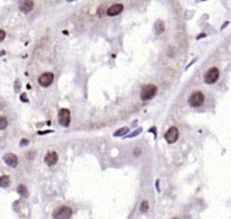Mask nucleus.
<instances>
[{
	"instance_id": "obj_7",
	"label": "nucleus",
	"mask_w": 231,
	"mask_h": 219,
	"mask_svg": "<svg viewBox=\"0 0 231 219\" xmlns=\"http://www.w3.org/2000/svg\"><path fill=\"white\" fill-rule=\"evenodd\" d=\"M178 129L176 127H171L169 128V131L165 133V140L168 141L169 144H174L175 141L178 139Z\"/></svg>"
},
{
	"instance_id": "obj_3",
	"label": "nucleus",
	"mask_w": 231,
	"mask_h": 219,
	"mask_svg": "<svg viewBox=\"0 0 231 219\" xmlns=\"http://www.w3.org/2000/svg\"><path fill=\"white\" fill-rule=\"evenodd\" d=\"M58 121H59V123L62 127H67L69 125V122H71V113H69V110L65 109V108L59 110V113H58Z\"/></svg>"
},
{
	"instance_id": "obj_2",
	"label": "nucleus",
	"mask_w": 231,
	"mask_h": 219,
	"mask_svg": "<svg viewBox=\"0 0 231 219\" xmlns=\"http://www.w3.org/2000/svg\"><path fill=\"white\" fill-rule=\"evenodd\" d=\"M204 101H205V96H204V94L200 92V91H196V92H194V94L189 97L188 103H189V105L193 107V108H198V107L202 105Z\"/></svg>"
},
{
	"instance_id": "obj_13",
	"label": "nucleus",
	"mask_w": 231,
	"mask_h": 219,
	"mask_svg": "<svg viewBox=\"0 0 231 219\" xmlns=\"http://www.w3.org/2000/svg\"><path fill=\"white\" fill-rule=\"evenodd\" d=\"M17 192H18V194H19V195L24 196V198H26V196H28V189H26V187H25V186H23V184L18 187Z\"/></svg>"
},
{
	"instance_id": "obj_4",
	"label": "nucleus",
	"mask_w": 231,
	"mask_h": 219,
	"mask_svg": "<svg viewBox=\"0 0 231 219\" xmlns=\"http://www.w3.org/2000/svg\"><path fill=\"white\" fill-rule=\"evenodd\" d=\"M218 78H219V70H218L217 67H212V68L207 70V72H206L205 76H204V80H205V83H207V84H213V83H216Z\"/></svg>"
},
{
	"instance_id": "obj_9",
	"label": "nucleus",
	"mask_w": 231,
	"mask_h": 219,
	"mask_svg": "<svg viewBox=\"0 0 231 219\" xmlns=\"http://www.w3.org/2000/svg\"><path fill=\"white\" fill-rule=\"evenodd\" d=\"M58 153L56 152H54V151H50V152H48L46 155V157H45V163H46L47 165H49V166H52V165H54L56 162H58Z\"/></svg>"
},
{
	"instance_id": "obj_1",
	"label": "nucleus",
	"mask_w": 231,
	"mask_h": 219,
	"mask_svg": "<svg viewBox=\"0 0 231 219\" xmlns=\"http://www.w3.org/2000/svg\"><path fill=\"white\" fill-rule=\"evenodd\" d=\"M156 94H157V86L153 85V84H148V85H145L141 89L140 98L143 101H148V100L153 98Z\"/></svg>"
},
{
	"instance_id": "obj_15",
	"label": "nucleus",
	"mask_w": 231,
	"mask_h": 219,
	"mask_svg": "<svg viewBox=\"0 0 231 219\" xmlns=\"http://www.w3.org/2000/svg\"><path fill=\"white\" fill-rule=\"evenodd\" d=\"M127 133H128V128L125 127V128H121V129H119L117 132H115L114 135H115V137H121V135H126Z\"/></svg>"
},
{
	"instance_id": "obj_16",
	"label": "nucleus",
	"mask_w": 231,
	"mask_h": 219,
	"mask_svg": "<svg viewBox=\"0 0 231 219\" xmlns=\"http://www.w3.org/2000/svg\"><path fill=\"white\" fill-rule=\"evenodd\" d=\"M140 211L141 212H147L148 211V203L147 201H144L140 205Z\"/></svg>"
},
{
	"instance_id": "obj_22",
	"label": "nucleus",
	"mask_w": 231,
	"mask_h": 219,
	"mask_svg": "<svg viewBox=\"0 0 231 219\" xmlns=\"http://www.w3.org/2000/svg\"><path fill=\"white\" fill-rule=\"evenodd\" d=\"M139 152H140V150L137 147V150H135V155H139Z\"/></svg>"
},
{
	"instance_id": "obj_14",
	"label": "nucleus",
	"mask_w": 231,
	"mask_h": 219,
	"mask_svg": "<svg viewBox=\"0 0 231 219\" xmlns=\"http://www.w3.org/2000/svg\"><path fill=\"white\" fill-rule=\"evenodd\" d=\"M8 122H7V119L5 116H0V129H5L7 127Z\"/></svg>"
},
{
	"instance_id": "obj_11",
	"label": "nucleus",
	"mask_w": 231,
	"mask_h": 219,
	"mask_svg": "<svg viewBox=\"0 0 231 219\" xmlns=\"http://www.w3.org/2000/svg\"><path fill=\"white\" fill-rule=\"evenodd\" d=\"M32 8H34V1L32 0H25L23 4H22V6H21V10L23 12H25V13L30 12Z\"/></svg>"
},
{
	"instance_id": "obj_6",
	"label": "nucleus",
	"mask_w": 231,
	"mask_h": 219,
	"mask_svg": "<svg viewBox=\"0 0 231 219\" xmlns=\"http://www.w3.org/2000/svg\"><path fill=\"white\" fill-rule=\"evenodd\" d=\"M53 80H54V76H53V73H43V74L40 76L39 83L41 86L47 87V86H49L52 83H53Z\"/></svg>"
},
{
	"instance_id": "obj_18",
	"label": "nucleus",
	"mask_w": 231,
	"mask_h": 219,
	"mask_svg": "<svg viewBox=\"0 0 231 219\" xmlns=\"http://www.w3.org/2000/svg\"><path fill=\"white\" fill-rule=\"evenodd\" d=\"M5 35H6V34H5V31H4V30H0V42L5 39Z\"/></svg>"
},
{
	"instance_id": "obj_20",
	"label": "nucleus",
	"mask_w": 231,
	"mask_h": 219,
	"mask_svg": "<svg viewBox=\"0 0 231 219\" xmlns=\"http://www.w3.org/2000/svg\"><path fill=\"white\" fill-rule=\"evenodd\" d=\"M21 100H22L23 102H28V100H26V95L25 94L22 95V96H21Z\"/></svg>"
},
{
	"instance_id": "obj_10",
	"label": "nucleus",
	"mask_w": 231,
	"mask_h": 219,
	"mask_svg": "<svg viewBox=\"0 0 231 219\" xmlns=\"http://www.w3.org/2000/svg\"><path fill=\"white\" fill-rule=\"evenodd\" d=\"M123 10V5L122 4H114V5H111L110 7L108 8V11H107V15L108 16H117L119 13H121Z\"/></svg>"
},
{
	"instance_id": "obj_17",
	"label": "nucleus",
	"mask_w": 231,
	"mask_h": 219,
	"mask_svg": "<svg viewBox=\"0 0 231 219\" xmlns=\"http://www.w3.org/2000/svg\"><path fill=\"white\" fill-rule=\"evenodd\" d=\"M156 29H157V32H158V34H161V32L164 30V25H163L162 22H157V24H156Z\"/></svg>"
},
{
	"instance_id": "obj_21",
	"label": "nucleus",
	"mask_w": 231,
	"mask_h": 219,
	"mask_svg": "<svg viewBox=\"0 0 231 219\" xmlns=\"http://www.w3.org/2000/svg\"><path fill=\"white\" fill-rule=\"evenodd\" d=\"M28 142H29V141L26 140V139H24V140L21 141V145H22V146H24V145H28Z\"/></svg>"
},
{
	"instance_id": "obj_8",
	"label": "nucleus",
	"mask_w": 231,
	"mask_h": 219,
	"mask_svg": "<svg viewBox=\"0 0 231 219\" xmlns=\"http://www.w3.org/2000/svg\"><path fill=\"white\" fill-rule=\"evenodd\" d=\"M4 162H5L8 166L16 168L17 164H18V158H17V156L13 155V153H7V155L4 156Z\"/></svg>"
},
{
	"instance_id": "obj_19",
	"label": "nucleus",
	"mask_w": 231,
	"mask_h": 219,
	"mask_svg": "<svg viewBox=\"0 0 231 219\" xmlns=\"http://www.w3.org/2000/svg\"><path fill=\"white\" fill-rule=\"evenodd\" d=\"M140 131H141V129H138V131H135V132H134V133L130 134V135H128V137H134V135H138V134L140 133Z\"/></svg>"
},
{
	"instance_id": "obj_12",
	"label": "nucleus",
	"mask_w": 231,
	"mask_h": 219,
	"mask_svg": "<svg viewBox=\"0 0 231 219\" xmlns=\"http://www.w3.org/2000/svg\"><path fill=\"white\" fill-rule=\"evenodd\" d=\"M8 184H10V177H8L7 175H2L0 177V187L6 188L8 187Z\"/></svg>"
},
{
	"instance_id": "obj_5",
	"label": "nucleus",
	"mask_w": 231,
	"mask_h": 219,
	"mask_svg": "<svg viewBox=\"0 0 231 219\" xmlns=\"http://www.w3.org/2000/svg\"><path fill=\"white\" fill-rule=\"evenodd\" d=\"M71 216H72V210L67 206H61V207H59L58 210H55L53 212V218L66 219L71 218Z\"/></svg>"
}]
</instances>
